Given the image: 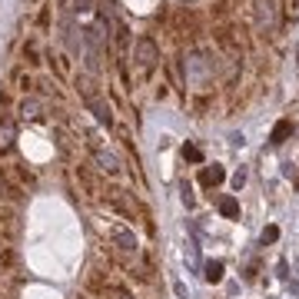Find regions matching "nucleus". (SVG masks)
<instances>
[{
  "label": "nucleus",
  "mask_w": 299,
  "mask_h": 299,
  "mask_svg": "<svg viewBox=\"0 0 299 299\" xmlns=\"http://www.w3.org/2000/svg\"><path fill=\"white\" fill-rule=\"evenodd\" d=\"M133 50H136V63L143 66V70H150V66H156V60H160V47L153 44V37H140Z\"/></svg>",
  "instance_id": "f257e3e1"
},
{
  "label": "nucleus",
  "mask_w": 299,
  "mask_h": 299,
  "mask_svg": "<svg viewBox=\"0 0 299 299\" xmlns=\"http://www.w3.org/2000/svg\"><path fill=\"white\" fill-rule=\"evenodd\" d=\"M186 256H189V263L199 266V246L196 243H186Z\"/></svg>",
  "instance_id": "dca6fc26"
},
{
  "label": "nucleus",
  "mask_w": 299,
  "mask_h": 299,
  "mask_svg": "<svg viewBox=\"0 0 299 299\" xmlns=\"http://www.w3.org/2000/svg\"><path fill=\"white\" fill-rule=\"evenodd\" d=\"M13 143H17V126H13V120H0V153L13 150Z\"/></svg>",
  "instance_id": "6e6552de"
},
{
  "label": "nucleus",
  "mask_w": 299,
  "mask_h": 299,
  "mask_svg": "<svg viewBox=\"0 0 299 299\" xmlns=\"http://www.w3.org/2000/svg\"><path fill=\"white\" fill-rule=\"evenodd\" d=\"M117 299H133V296H126V293H123V296H117Z\"/></svg>",
  "instance_id": "a211bd4d"
},
{
  "label": "nucleus",
  "mask_w": 299,
  "mask_h": 299,
  "mask_svg": "<svg viewBox=\"0 0 299 299\" xmlns=\"http://www.w3.org/2000/svg\"><path fill=\"white\" fill-rule=\"evenodd\" d=\"M223 179H226V170H223L220 163H213V166H203V173H199V183H203L206 189L220 186Z\"/></svg>",
  "instance_id": "0eeeda50"
},
{
  "label": "nucleus",
  "mask_w": 299,
  "mask_h": 299,
  "mask_svg": "<svg viewBox=\"0 0 299 299\" xmlns=\"http://www.w3.org/2000/svg\"><path fill=\"white\" fill-rule=\"evenodd\" d=\"M17 113H20V120L33 123V120H40V117H44V103H40L37 97H23L20 107H17Z\"/></svg>",
  "instance_id": "20e7f679"
},
{
  "label": "nucleus",
  "mask_w": 299,
  "mask_h": 299,
  "mask_svg": "<svg viewBox=\"0 0 299 299\" xmlns=\"http://www.w3.org/2000/svg\"><path fill=\"white\" fill-rule=\"evenodd\" d=\"M90 153H93V163H97V170H103V173H120V160H117V153H110L107 146H90Z\"/></svg>",
  "instance_id": "f03ea898"
},
{
  "label": "nucleus",
  "mask_w": 299,
  "mask_h": 299,
  "mask_svg": "<svg viewBox=\"0 0 299 299\" xmlns=\"http://www.w3.org/2000/svg\"><path fill=\"white\" fill-rule=\"evenodd\" d=\"M77 90H80V97H83V103H90L93 97H100V93H97V83H93V77H90V73H77Z\"/></svg>",
  "instance_id": "1a4fd4ad"
},
{
  "label": "nucleus",
  "mask_w": 299,
  "mask_h": 299,
  "mask_svg": "<svg viewBox=\"0 0 299 299\" xmlns=\"http://www.w3.org/2000/svg\"><path fill=\"white\" fill-rule=\"evenodd\" d=\"M289 133H293V123H289V120H279L276 126H273V133H269V143H273V146L286 143V140H289Z\"/></svg>",
  "instance_id": "f8f14e48"
},
{
  "label": "nucleus",
  "mask_w": 299,
  "mask_h": 299,
  "mask_svg": "<svg viewBox=\"0 0 299 299\" xmlns=\"http://www.w3.org/2000/svg\"><path fill=\"white\" fill-rule=\"evenodd\" d=\"M293 7H299V0H293Z\"/></svg>",
  "instance_id": "6ab92c4d"
},
{
  "label": "nucleus",
  "mask_w": 299,
  "mask_h": 299,
  "mask_svg": "<svg viewBox=\"0 0 299 299\" xmlns=\"http://www.w3.org/2000/svg\"><path fill=\"white\" fill-rule=\"evenodd\" d=\"M223 269H226V266H223V259H210V263H203V279L216 286V283L223 279Z\"/></svg>",
  "instance_id": "9d476101"
},
{
  "label": "nucleus",
  "mask_w": 299,
  "mask_h": 299,
  "mask_svg": "<svg viewBox=\"0 0 299 299\" xmlns=\"http://www.w3.org/2000/svg\"><path fill=\"white\" fill-rule=\"evenodd\" d=\"M216 210H220V216H226V220H236V216H239V199L236 196H223L220 203H216Z\"/></svg>",
  "instance_id": "9b49d317"
},
{
  "label": "nucleus",
  "mask_w": 299,
  "mask_h": 299,
  "mask_svg": "<svg viewBox=\"0 0 299 299\" xmlns=\"http://www.w3.org/2000/svg\"><path fill=\"white\" fill-rule=\"evenodd\" d=\"M110 239L120 246L123 253H136V249H140V246H136V236H133V230H126V226H113V230H110Z\"/></svg>",
  "instance_id": "7ed1b4c3"
},
{
  "label": "nucleus",
  "mask_w": 299,
  "mask_h": 299,
  "mask_svg": "<svg viewBox=\"0 0 299 299\" xmlns=\"http://www.w3.org/2000/svg\"><path fill=\"white\" fill-rule=\"evenodd\" d=\"M279 239V226H266L263 230V243H276Z\"/></svg>",
  "instance_id": "2eb2a0df"
},
{
  "label": "nucleus",
  "mask_w": 299,
  "mask_h": 299,
  "mask_svg": "<svg viewBox=\"0 0 299 299\" xmlns=\"http://www.w3.org/2000/svg\"><path fill=\"white\" fill-rule=\"evenodd\" d=\"M183 156H186L189 163H203V150H199V146H193V143L183 146Z\"/></svg>",
  "instance_id": "ddd939ff"
},
{
  "label": "nucleus",
  "mask_w": 299,
  "mask_h": 299,
  "mask_svg": "<svg viewBox=\"0 0 299 299\" xmlns=\"http://www.w3.org/2000/svg\"><path fill=\"white\" fill-rule=\"evenodd\" d=\"M256 17H259V27L273 30V23H276V3L273 0H256Z\"/></svg>",
  "instance_id": "423d86ee"
},
{
  "label": "nucleus",
  "mask_w": 299,
  "mask_h": 299,
  "mask_svg": "<svg viewBox=\"0 0 299 299\" xmlns=\"http://www.w3.org/2000/svg\"><path fill=\"white\" fill-rule=\"evenodd\" d=\"M87 110L97 117V123H103V126H113V110H110V103H107L103 97H93V100L87 103Z\"/></svg>",
  "instance_id": "39448f33"
},
{
  "label": "nucleus",
  "mask_w": 299,
  "mask_h": 299,
  "mask_svg": "<svg viewBox=\"0 0 299 299\" xmlns=\"http://www.w3.org/2000/svg\"><path fill=\"white\" fill-rule=\"evenodd\" d=\"M90 7H93V0H73V10H77V13L90 10Z\"/></svg>",
  "instance_id": "f3484780"
},
{
  "label": "nucleus",
  "mask_w": 299,
  "mask_h": 299,
  "mask_svg": "<svg viewBox=\"0 0 299 299\" xmlns=\"http://www.w3.org/2000/svg\"><path fill=\"white\" fill-rule=\"evenodd\" d=\"M243 183H246V170H243V166H239V170L233 173V189L239 193V189H243Z\"/></svg>",
  "instance_id": "4468645a"
}]
</instances>
